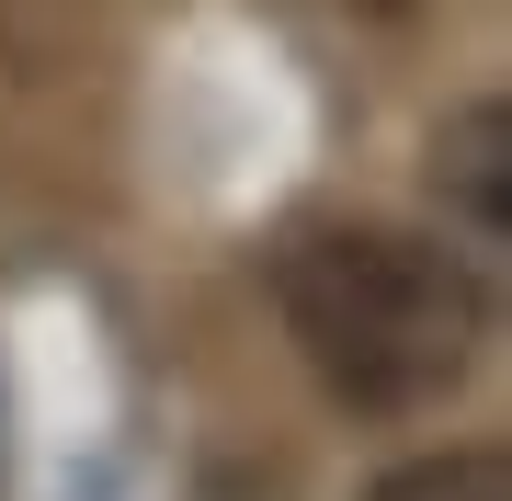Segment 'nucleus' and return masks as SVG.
Wrapping results in <instances>:
<instances>
[{"mask_svg": "<svg viewBox=\"0 0 512 501\" xmlns=\"http://www.w3.org/2000/svg\"><path fill=\"white\" fill-rule=\"evenodd\" d=\"M80 69V0H0V92H46Z\"/></svg>", "mask_w": 512, "mask_h": 501, "instance_id": "3", "label": "nucleus"}, {"mask_svg": "<svg viewBox=\"0 0 512 501\" xmlns=\"http://www.w3.org/2000/svg\"><path fill=\"white\" fill-rule=\"evenodd\" d=\"M433 194L456 205L490 251L512 240V103L501 92H478V103H456L433 126Z\"/></svg>", "mask_w": 512, "mask_h": 501, "instance_id": "2", "label": "nucleus"}, {"mask_svg": "<svg viewBox=\"0 0 512 501\" xmlns=\"http://www.w3.org/2000/svg\"><path fill=\"white\" fill-rule=\"evenodd\" d=\"M274 308H285L296 365H308L342 410H365V422L444 410L478 376V342H490V285H478L444 240L376 228V217L308 228V240L274 262Z\"/></svg>", "mask_w": 512, "mask_h": 501, "instance_id": "1", "label": "nucleus"}, {"mask_svg": "<svg viewBox=\"0 0 512 501\" xmlns=\"http://www.w3.org/2000/svg\"><path fill=\"white\" fill-rule=\"evenodd\" d=\"M365 501H512V467L501 445H433V456H399Z\"/></svg>", "mask_w": 512, "mask_h": 501, "instance_id": "4", "label": "nucleus"}, {"mask_svg": "<svg viewBox=\"0 0 512 501\" xmlns=\"http://www.w3.org/2000/svg\"><path fill=\"white\" fill-rule=\"evenodd\" d=\"M342 12H376V23H387V12H410V0H342Z\"/></svg>", "mask_w": 512, "mask_h": 501, "instance_id": "5", "label": "nucleus"}]
</instances>
